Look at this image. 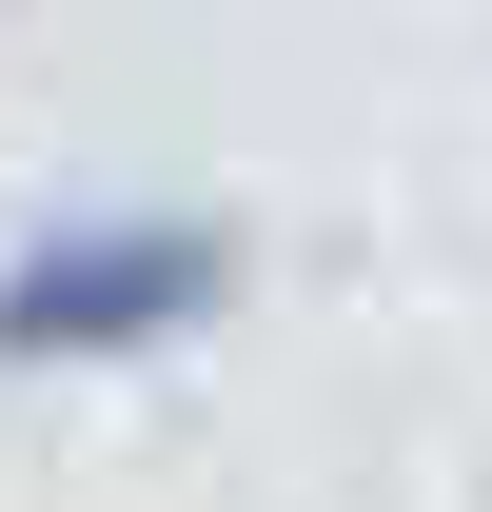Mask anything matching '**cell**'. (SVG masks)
Instances as JSON below:
<instances>
[{"label": "cell", "instance_id": "6da1fadb", "mask_svg": "<svg viewBox=\"0 0 492 512\" xmlns=\"http://www.w3.org/2000/svg\"><path fill=\"white\" fill-rule=\"evenodd\" d=\"M237 217H197V197H119V217H40V237L0 256V375H138V355H178V335L237 316Z\"/></svg>", "mask_w": 492, "mask_h": 512}]
</instances>
